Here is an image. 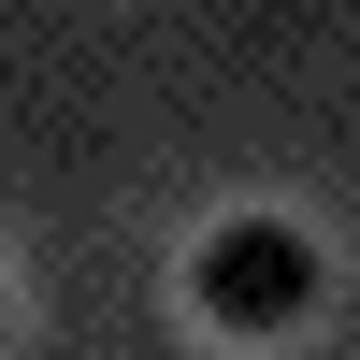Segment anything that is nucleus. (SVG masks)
Masks as SVG:
<instances>
[{
  "label": "nucleus",
  "instance_id": "nucleus-1",
  "mask_svg": "<svg viewBox=\"0 0 360 360\" xmlns=\"http://www.w3.org/2000/svg\"><path fill=\"white\" fill-rule=\"evenodd\" d=\"M188 303H202V332H231V346H274L288 317L317 303V245L288 217H231V231H202V259H188Z\"/></svg>",
  "mask_w": 360,
  "mask_h": 360
}]
</instances>
